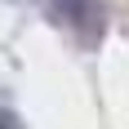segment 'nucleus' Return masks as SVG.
<instances>
[{"label": "nucleus", "mask_w": 129, "mask_h": 129, "mask_svg": "<svg viewBox=\"0 0 129 129\" xmlns=\"http://www.w3.org/2000/svg\"><path fill=\"white\" fill-rule=\"evenodd\" d=\"M0 129H18V116H13V111H5V107H0Z\"/></svg>", "instance_id": "2"}, {"label": "nucleus", "mask_w": 129, "mask_h": 129, "mask_svg": "<svg viewBox=\"0 0 129 129\" xmlns=\"http://www.w3.org/2000/svg\"><path fill=\"white\" fill-rule=\"evenodd\" d=\"M49 13L85 36H93V27H98V0H49Z\"/></svg>", "instance_id": "1"}]
</instances>
